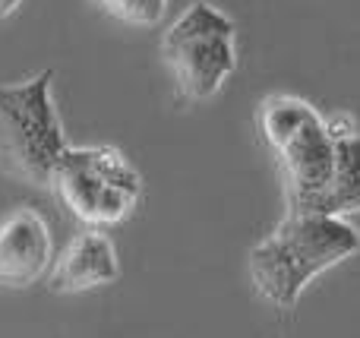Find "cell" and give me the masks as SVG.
I'll return each instance as SVG.
<instances>
[{"label":"cell","instance_id":"3","mask_svg":"<svg viewBox=\"0 0 360 338\" xmlns=\"http://www.w3.org/2000/svg\"><path fill=\"white\" fill-rule=\"evenodd\" d=\"M67 149L54 105V73L0 86V171L32 187H51L57 158Z\"/></svg>","mask_w":360,"mask_h":338},{"label":"cell","instance_id":"6","mask_svg":"<svg viewBox=\"0 0 360 338\" xmlns=\"http://www.w3.org/2000/svg\"><path fill=\"white\" fill-rule=\"evenodd\" d=\"M54 263L51 228L35 209L22 206L0 221V285L29 288Z\"/></svg>","mask_w":360,"mask_h":338},{"label":"cell","instance_id":"7","mask_svg":"<svg viewBox=\"0 0 360 338\" xmlns=\"http://www.w3.org/2000/svg\"><path fill=\"white\" fill-rule=\"evenodd\" d=\"M117 250L101 228H86L70 240V247L54 259L51 291L57 294H79L117 278Z\"/></svg>","mask_w":360,"mask_h":338},{"label":"cell","instance_id":"5","mask_svg":"<svg viewBox=\"0 0 360 338\" xmlns=\"http://www.w3.org/2000/svg\"><path fill=\"white\" fill-rule=\"evenodd\" d=\"M162 57L186 101H209L237 70V25L209 0L190 4L165 29Z\"/></svg>","mask_w":360,"mask_h":338},{"label":"cell","instance_id":"1","mask_svg":"<svg viewBox=\"0 0 360 338\" xmlns=\"http://www.w3.org/2000/svg\"><path fill=\"white\" fill-rule=\"evenodd\" d=\"M360 250V231L342 215L294 212L250 250V278L262 301L294 310L307 285Z\"/></svg>","mask_w":360,"mask_h":338},{"label":"cell","instance_id":"4","mask_svg":"<svg viewBox=\"0 0 360 338\" xmlns=\"http://www.w3.org/2000/svg\"><path fill=\"white\" fill-rule=\"evenodd\" d=\"M57 200L86 228H114L136 209L143 174L114 145H67L51 174Z\"/></svg>","mask_w":360,"mask_h":338},{"label":"cell","instance_id":"10","mask_svg":"<svg viewBox=\"0 0 360 338\" xmlns=\"http://www.w3.org/2000/svg\"><path fill=\"white\" fill-rule=\"evenodd\" d=\"M22 6V0H0V19H6V16H13V13Z\"/></svg>","mask_w":360,"mask_h":338},{"label":"cell","instance_id":"2","mask_svg":"<svg viewBox=\"0 0 360 338\" xmlns=\"http://www.w3.org/2000/svg\"><path fill=\"white\" fill-rule=\"evenodd\" d=\"M259 133L285 171L294 212H316L335 171L329 120L297 95H269L259 105Z\"/></svg>","mask_w":360,"mask_h":338},{"label":"cell","instance_id":"8","mask_svg":"<svg viewBox=\"0 0 360 338\" xmlns=\"http://www.w3.org/2000/svg\"><path fill=\"white\" fill-rule=\"evenodd\" d=\"M329 130L335 136V171L316 212L348 219L360 212V133L351 117H332Z\"/></svg>","mask_w":360,"mask_h":338},{"label":"cell","instance_id":"9","mask_svg":"<svg viewBox=\"0 0 360 338\" xmlns=\"http://www.w3.org/2000/svg\"><path fill=\"white\" fill-rule=\"evenodd\" d=\"M108 16L120 19L127 25H136V29H152L165 19L168 10V0H95Z\"/></svg>","mask_w":360,"mask_h":338}]
</instances>
